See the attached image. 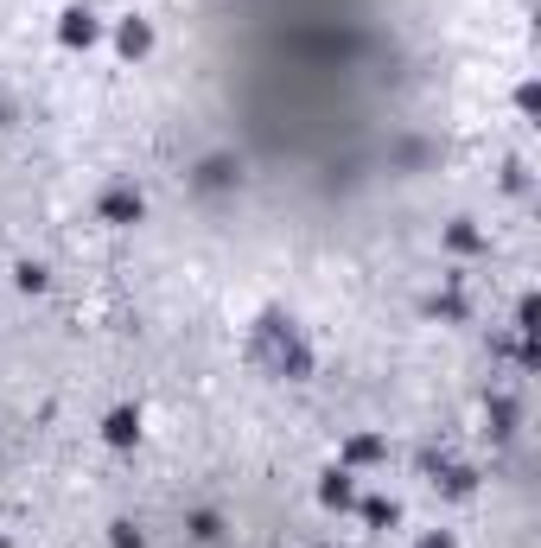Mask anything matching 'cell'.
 Wrapping results in <instances>:
<instances>
[{"mask_svg":"<svg viewBox=\"0 0 541 548\" xmlns=\"http://www.w3.org/2000/svg\"><path fill=\"white\" fill-rule=\"evenodd\" d=\"M58 39L71 45V51H90L102 39V20H96L90 7H71V13H64V26H58Z\"/></svg>","mask_w":541,"mask_h":548,"instance_id":"cell-1","label":"cell"},{"mask_svg":"<svg viewBox=\"0 0 541 548\" xmlns=\"http://www.w3.org/2000/svg\"><path fill=\"white\" fill-rule=\"evenodd\" d=\"M102 440H109V447H134V440H141V408H115V415L102 421Z\"/></svg>","mask_w":541,"mask_h":548,"instance_id":"cell-2","label":"cell"},{"mask_svg":"<svg viewBox=\"0 0 541 548\" xmlns=\"http://www.w3.org/2000/svg\"><path fill=\"white\" fill-rule=\"evenodd\" d=\"M115 51H121V58H147V51H153V26L147 20H121Z\"/></svg>","mask_w":541,"mask_h":548,"instance_id":"cell-3","label":"cell"},{"mask_svg":"<svg viewBox=\"0 0 541 548\" xmlns=\"http://www.w3.org/2000/svg\"><path fill=\"white\" fill-rule=\"evenodd\" d=\"M102 217H109V224H134V217H141V192H128V185H115V192L102 198Z\"/></svg>","mask_w":541,"mask_h":548,"instance_id":"cell-4","label":"cell"},{"mask_svg":"<svg viewBox=\"0 0 541 548\" xmlns=\"http://www.w3.org/2000/svg\"><path fill=\"white\" fill-rule=\"evenodd\" d=\"M319 498H325V504H338V510H351V504H357V472H344V466H338V472H331L325 485H319Z\"/></svg>","mask_w":541,"mask_h":548,"instance_id":"cell-5","label":"cell"},{"mask_svg":"<svg viewBox=\"0 0 541 548\" xmlns=\"http://www.w3.org/2000/svg\"><path fill=\"white\" fill-rule=\"evenodd\" d=\"M376 453H382V440H351V447H344L351 466H363V459H376Z\"/></svg>","mask_w":541,"mask_h":548,"instance_id":"cell-6","label":"cell"}]
</instances>
